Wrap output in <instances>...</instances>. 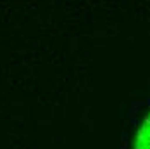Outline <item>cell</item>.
I'll list each match as a JSON object with an SVG mask.
<instances>
[{"label": "cell", "instance_id": "obj_1", "mask_svg": "<svg viewBox=\"0 0 150 149\" xmlns=\"http://www.w3.org/2000/svg\"><path fill=\"white\" fill-rule=\"evenodd\" d=\"M133 149H150V111L145 115L136 130Z\"/></svg>", "mask_w": 150, "mask_h": 149}]
</instances>
